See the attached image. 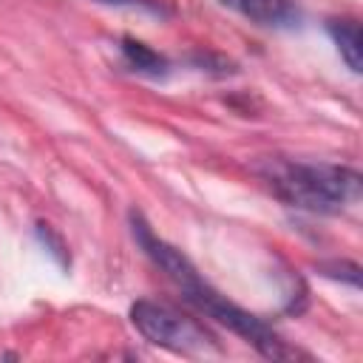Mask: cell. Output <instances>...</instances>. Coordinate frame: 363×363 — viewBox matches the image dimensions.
<instances>
[{
	"label": "cell",
	"instance_id": "1",
	"mask_svg": "<svg viewBox=\"0 0 363 363\" xmlns=\"http://www.w3.org/2000/svg\"><path fill=\"white\" fill-rule=\"evenodd\" d=\"M130 230L136 244L145 250V255L179 286V292L184 295L187 303H193L199 312H204L207 318L218 320L221 326H227L230 332H235L238 337H244L252 349H258V354L269 357V360H292L301 357L298 349H292L269 323H264L258 315L241 309L238 303H233L227 295H221L216 286H210L201 272L187 261V255L182 250H176L173 244H167L164 238H159L150 224L145 221L142 213L130 210Z\"/></svg>",
	"mask_w": 363,
	"mask_h": 363
},
{
	"label": "cell",
	"instance_id": "2",
	"mask_svg": "<svg viewBox=\"0 0 363 363\" xmlns=\"http://www.w3.org/2000/svg\"><path fill=\"white\" fill-rule=\"evenodd\" d=\"M255 173L272 196L306 213L332 216L360 199V173L343 164L269 156L255 164Z\"/></svg>",
	"mask_w": 363,
	"mask_h": 363
},
{
	"label": "cell",
	"instance_id": "3",
	"mask_svg": "<svg viewBox=\"0 0 363 363\" xmlns=\"http://www.w3.org/2000/svg\"><path fill=\"white\" fill-rule=\"evenodd\" d=\"M130 323L147 343L170 349V352H182V354L218 352L216 337L199 320L150 298H142L130 306Z\"/></svg>",
	"mask_w": 363,
	"mask_h": 363
},
{
	"label": "cell",
	"instance_id": "4",
	"mask_svg": "<svg viewBox=\"0 0 363 363\" xmlns=\"http://www.w3.org/2000/svg\"><path fill=\"white\" fill-rule=\"evenodd\" d=\"M221 6L267 28H295L301 23L295 0H221Z\"/></svg>",
	"mask_w": 363,
	"mask_h": 363
},
{
	"label": "cell",
	"instance_id": "5",
	"mask_svg": "<svg viewBox=\"0 0 363 363\" xmlns=\"http://www.w3.org/2000/svg\"><path fill=\"white\" fill-rule=\"evenodd\" d=\"M122 60H125V65L130 71H136V74H142L147 79H164L167 68H170L167 60L159 51H153L150 45H145L139 40H130V37L122 40Z\"/></svg>",
	"mask_w": 363,
	"mask_h": 363
},
{
	"label": "cell",
	"instance_id": "6",
	"mask_svg": "<svg viewBox=\"0 0 363 363\" xmlns=\"http://www.w3.org/2000/svg\"><path fill=\"white\" fill-rule=\"evenodd\" d=\"M326 31L335 40V45H337L343 62L349 65V71L360 74V51H363V45H360V40H363L360 37V23L357 20H329Z\"/></svg>",
	"mask_w": 363,
	"mask_h": 363
},
{
	"label": "cell",
	"instance_id": "7",
	"mask_svg": "<svg viewBox=\"0 0 363 363\" xmlns=\"http://www.w3.org/2000/svg\"><path fill=\"white\" fill-rule=\"evenodd\" d=\"M96 3H105V6H125V9H142V11H150V14H167V9H164L159 0H96Z\"/></svg>",
	"mask_w": 363,
	"mask_h": 363
},
{
	"label": "cell",
	"instance_id": "8",
	"mask_svg": "<svg viewBox=\"0 0 363 363\" xmlns=\"http://www.w3.org/2000/svg\"><path fill=\"white\" fill-rule=\"evenodd\" d=\"M37 235H40V238H43V244H45V247H48V250H51V252L65 264V244H62V238H60V235H54L48 224H37Z\"/></svg>",
	"mask_w": 363,
	"mask_h": 363
}]
</instances>
